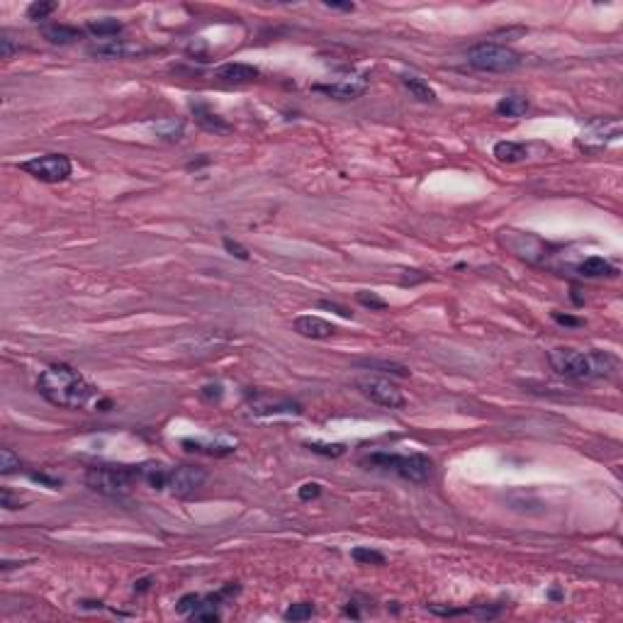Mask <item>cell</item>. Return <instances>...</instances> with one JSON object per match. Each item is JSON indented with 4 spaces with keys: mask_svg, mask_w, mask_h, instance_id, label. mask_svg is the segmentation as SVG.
I'll list each match as a JSON object with an SVG mask.
<instances>
[{
    "mask_svg": "<svg viewBox=\"0 0 623 623\" xmlns=\"http://www.w3.org/2000/svg\"><path fill=\"white\" fill-rule=\"evenodd\" d=\"M312 613H314V606H312L309 601H300V604H292L290 608L285 611V621H307V618H312Z\"/></svg>",
    "mask_w": 623,
    "mask_h": 623,
    "instance_id": "24",
    "label": "cell"
},
{
    "mask_svg": "<svg viewBox=\"0 0 623 623\" xmlns=\"http://www.w3.org/2000/svg\"><path fill=\"white\" fill-rule=\"evenodd\" d=\"M307 448H309L312 453H319V455H326V458H339L346 453V446L343 443H307Z\"/></svg>",
    "mask_w": 623,
    "mask_h": 623,
    "instance_id": "25",
    "label": "cell"
},
{
    "mask_svg": "<svg viewBox=\"0 0 623 623\" xmlns=\"http://www.w3.org/2000/svg\"><path fill=\"white\" fill-rule=\"evenodd\" d=\"M528 156V149L526 144H519V141H499L494 144V159L501 161V163H519Z\"/></svg>",
    "mask_w": 623,
    "mask_h": 623,
    "instance_id": "18",
    "label": "cell"
},
{
    "mask_svg": "<svg viewBox=\"0 0 623 623\" xmlns=\"http://www.w3.org/2000/svg\"><path fill=\"white\" fill-rule=\"evenodd\" d=\"M88 32H90L92 37H97V39H110V37H117V34L122 32V22L120 19H112V17L92 19V22H88Z\"/></svg>",
    "mask_w": 623,
    "mask_h": 623,
    "instance_id": "21",
    "label": "cell"
},
{
    "mask_svg": "<svg viewBox=\"0 0 623 623\" xmlns=\"http://www.w3.org/2000/svg\"><path fill=\"white\" fill-rule=\"evenodd\" d=\"M146 587H149V579H141V582H139V587H134V589H139V592H144Z\"/></svg>",
    "mask_w": 623,
    "mask_h": 623,
    "instance_id": "38",
    "label": "cell"
},
{
    "mask_svg": "<svg viewBox=\"0 0 623 623\" xmlns=\"http://www.w3.org/2000/svg\"><path fill=\"white\" fill-rule=\"evenodd\" d=\"M185 451L193 453H209V455H224V453H232L234 446H219V443H202V441H193V438H185L183 441Z\"/></svg>",
    "mask_w": 623,
    "mask_h": 623,
    "instance_id": "22",
    "label": "cell"
},
{
    "mask_svg": "<svg viewBox=\"0 0 623 623\" xmlns=\"http://www.w3.org/2000/svg\"><path fill=\"white\" fill-rule=\"evenodd\" d=\"M42 37L47 39L49 44H58V47H66V44H73L83 37V29L71 27V24H44L42 27Z\"/></svg>",
    "mask_w": 623,
    "mask_h": 623,
    "instance_id": "14",
    "label": "cell"
},
{
    "mask_svg": "<svg viewBox=\"0 0 623 623\" xmlns=\"http://www.w3.org/2000/svg\"><path fill=\"white\" fill-rule=\"evenodd\" d=\"M129 51H131L129 44H124V39H115V37L97 39V42H92L88 47V54H92L97 58H124Z\"/></svg>",
    "mask_w": 623,
    "mask_h": 623,
    "instance_id": "13",
    "label": "cell"
},
{
    "mask_svg": "<svg viewBox=\"0 0 623 623\" xmlns=\"http://www.w3.org/2000/svg\"><path fill=\"white\" fill-rule=\"evenodd\" d=\"M319 307H321V309H329V312H336V314H339V316H343V319H348V316H350V312H348V309H346V307L336 305V302H329V300H321V302H319Z\"/></svg>",
    "mask_w": 623,
    "mask_h": 623,
    "instance_id": "34",
    "label": "cell"
},
{
    "mask_svg": "<svg viewBox=\"0 0 623 623\" xmlns=\"http://www.w3.org/2000/svg\"><path fill=\"white\" fill-rule=\"evenodd\" d=\"M365 465L380 467V470L394 472L409 482H428L433 475V460L423 453H412V455H399V453H373L365 458Z\"/></svg>",
    "mask_w": 623,
    "mask_h": 623,
    "instance_id": "4",
    "label": "cell"
},
{
    "mask_svg": "<svg viewBox=\"0 0 623 623\" xmlns=\"http://www.w3.org/2000/svg\"><path fill=\"white\" fill-rule=\"evenodd\" d=\"M528 112V100L524 95H504L496 102V115L501 117H524Z\"/></svg>",
    "mask_w": 623,
    "mask_h": 623,
    "instance_id": "19",
    "label": "cell"
},
{
    "mask_svg": "<svg viewBox=\"0 0 623 623\" xmlns=\"http://www.w3.org/2000/svg\"><path fill=\"white\" fill-rule=\"evenodd\" d=\"M548 360L558 375L567 380H606L613 378L621 368L618 358L608 350H574V348H553Z\"/></svg>",
    "mask_w": 623,
    "mask_h": 623,
    "instance_id": "2",
    "label": "cell"
},
{
    "mask_svg": "<svg viewBox=\"0 0 623 623\" xmlns=\"http://www.w3.org/2000/svg\"><path fill=\"white\" fill-rule=\"evenodd\" d=\"M19 168L32 175V178L42 180V183H61V180H66L71 175L73 165L66 154H44L34 156L29 161H22Z\"/></svg>",
    "mask_w": 623,
    "mask_h": 623,
    "instance_id": "6",
    "label": "cell"
},
{
    "mask_svg": "<svg viewBox=\"0 0 623 623\" xmlns=\"http://www.w3.org/2000/svg\"><path fill=\"white\" fill-rule=\"evenodd\" d=\"M326 8H331V10H343V13H353L355 10V5L353 3H334V0H326Z\"/></svg>",
    "mask_w": 623,
    "mask_h": 623,
    "instance_id": "36",
    "label": "cell"
},
{
    "mask_svg": "<svg viewBox=\"0 0 623 623\" xmlns=\"http://www.w3.org/2000/svg\"><path fill=\"white\" fill-rule=\"evenodd\" d=\"M319 494H321V485H316V482H307V485L300 487V499L302 501L316 499Z\"/></svg>",
    "mask_w": 623,
    "mask_h": 623,
    "instance_id": "32",
    "label": "cell"
},
{
    "mask_svg": "<svg viewBox=\"0 0 623 623\" xmlns=\"http://www.w3.org/2000/svg\"><path fill=\"white\" fill-rule=\"evenodd\" d=\"M365 88H368V76H353V73H348V76L336 78L331 83H316L314 90L324 92L329 97H336V100H355V97L363 95Z\"/></svg>",
    "mask_w": 623,
    "mask_h": 623,
    "instance_id": "10",
    "label": "cell"
},
{
    "mask_svg": "<svg viewBox=\"0 0 623 623\" xmlns=\"http://www.w3.org/2000/svg\"><path fill=\"white\" fill-rule=\"evenodd\" d=\"M37 389L49 404L61 409H86L90 404H97L100 397L95 385H90L76 368L66 363H54L42 370Z\"/></svg>",
    "mask_w": 623,
    "mask_h": 623,
    "instance_id": "1",
    "label": "cell"
},
{
    "mask_svg": "<svg viewBox=\"0 0 623 623\" xmlns=\"http://www.w3.org/2000/svg\"><path fill=\"white\" fill-rule=\"evenodd\" d=\"M193 112H195V120H197V124L202 127V129H207V131H229L227 122H224L219 115H214V112H209L204 105H193Z\"/></svg>",
    "mask_w": 623,
    "mask_h": 623,
    "instance_id": "20",
    "label": "cell"
},
{
    "mask_svg": "<svg viewBox=\"0 0 623 623\" xmlns=\"http://www.w3.org/2000/svg\"><path fill=\"white\" fill-rule=\"evenodd\" d=\"M200 601H202V597H197V594H185V597L180 599L178 606H175V608H178L180 613H193L195 608L200 606Z\"/></svg>",
    "mask_w": 623,
    "mask_h": 623,
    "instance_id": "30",
    "label": "cell"
},
{
    "mask_svg": "<svg viewBox=\"0 0 623 623\" xmlns=\"http://www.w3.org/2000/svg\"><path fill=\"white\" fill-rule=\"evenodd\" d=\"M156 131H159L163 139H180L183 136V122H175V120H165L156 124Z\"/></svg>",
    "mask_w": 623,
    "mask_h": 623,
    "instance_id": "27",
    "label": "cell"
},
{
    "mask_svg": "<svg viewBox=\"0 0 623 623\" xmlns=\"http://www.w3.org/2000/svg\"><path fill=\"white\" fill-rule=\"evenodd\" d=\"M579 275L584 277H604V275H616V268L601 256H587L582 263L577 266Z\"/></svg>",
    "mask_w": 623,
    "mask_h": 623,
    "instance_id": "17",
    "label": "cell"
},
{
    "mask_svg": "<svg viewBox=\"0 0 623 623\" xmlns=\"http://www.w3.org/2000/svg\"><path fill=\"white\" fill-rule=\"evenodd\" d=\"M207 480V472L197 465H178L173 470H168V482H165V490L175 496H188L193 494L195 490L204 485Z\"/></svg>",
    "mask_w": 623,
    "mask_h": 623,
    "instance_id": "8",
    "label": "cell"
},
{
    "mask_svg": "<svg viewBox=\"0 0 623 623\" xmlns=\"http://www.w3.org/2000/svg\"><path fill=\"white\" fill-rule=\"evenodd\" d=\"M19 467H22L19 458L15 455L10 448H3V451H0V472H3V475H10V472H17Z\"/></svg>",
    "mask_w": 623,
    "mask_h": 623,
    "instance_id": "28",
    "label": "cell"
},
{
    "mask_svg": "<svg viewBox=\"0 0 623 623\" xmlns=\"http://www.w3.org/2000/svg\"><path fill=\"white\" fill-rule=\"evenodd\" d=\"M355 300H358L363 307H370V309H385V307H387V302H385L382 297H378L375 292H368V290H360L358 295H355Z\"/></svg>",
    "mask_w": 623,
    "mask_h": 623,
    "instance_id": "29",
    "label": "cell"
},
{
    "mask_svg": "<svg viewBox=\"0 0 623 623\" xmlns=\"http://www.w3.org/2000/svg\"><path fill=\"white\" fill-rule=\"evenodd\" d=\"M350 558L358 565H385V555L373 548H365V545H358V548L350 550Z\"/></svg>",
    "mask_w": 623,
    "mask_h": 623,
    "instance_id": "23",
    "label": "cell"
},
{
    "mask_svg": "<svg viewBox=\"0 0 623 623\" xmlns=\"http://www.w3.org/2000/svg\"><path fill=\"white\" fill-rule=\"evenodd\" d=\"M355 387H358L360 392L370 399V402L380 404V407L402 409L404 402H407L404 394H402V389H399L394 382H389V380H385V378H370V375H365V378L355 380Z\"/></svg>",
    "mask_w": 623,
    "mask_h": 623,
    "instance_id": "7",
    "label": "cell"
},
{
    "mask_svg": "<svg viewBox=\"0 0 623 623\" xmlns=\"http://www.w3.org/2000/svg\"><path fill=\"white\" fill-rule=\"evenodd\" d=\"M141 482L139 465H92L86 470V485L105 496H122Z\"/></svg>",
    "mask_w": 623,
    "mask_h": 623,
    "instance_id": "3",
    "label": "cell"
},
{
    "mask_svg": "<svg viewBox=\"0 0 623 623\" xmlns=\"http://www.w3.org/2000/svg\"><path fill=\"white\" fill-rule=\"evenodd\" d=\"M621 136V122L618 120H594L579 136V146L584 149H601V146L618 141Z\"/></svg>",
    "mask_w": 623,
    "mask_h": 623,
    "instance_id": "9",
    "label": "cell"
},
{
    "mask_svg": "<svg viewBox=\"0 0 623 623\" xmlns=\"http://www.w3.org/2000/svg\"><path fill=\"white\" fill-rule=\"evenodd\" d=\"M17 49H19V44L15 42L10 34H3V37H0V54H3V58H10Z\"/></svg>",
    "mask_w": 623,
    "mask_h": 623,
    "instance_id": "31",
    "label": "cell"
},
{
    "mask_svg": "<svg viewBox=\"0 0 623 623\" xmlns=\"http://www.w3.org/2000/svg\"><path fill=\"white\" fill-rule=\"evenodd\" d=\"M553 319L563 326H582L584 321L577 319V316H569V314H560V312H553Z\"/></svg>",
    "mask_w": 623,
    "mask_h": 623,
    "instance_id": "35",
    "label": "cell"
},
{
    "mask_svg": "<svg viewBox=\"0 0 623 623\" xmlns=\"http://www.w3.org/2000/svg\"><path fill=\"white\" fill-rule=\"evenodd\" d=\"M56 8H58V3H44V0H39V3H32L27 8V17L34 19V22H39V19H47Z\"/></svg>",
    "mask_w": 623,
    "mask_h": 623,
    "instance_id": "26",
    "label": "cell"
},
{
    "mask_svg": "<svg viewBox=\"0 0 623 623\" xmlns=\"http://www.w3.org/2000/svg\"><path fill=\"white\" fill-rule=\"evenodd\" d=\"M224 248H227V251H229V253H232V256L241 258V261H248V251H246V248H243V246H241V243L232 241V238H224Z\"/></svg>",
    "mask_w": 623,
    "mask_h": 623,
    "instance_id": "33",
    "label": "cell"
},
{
    "mask_svg": "<svg viewBox=\"0 0 623 623\" xmlns=\"http://www.w3.org/2000/svg\"><path fill=\"white\" fill-rule=\"evenodd\" d=\"M402 83H404V88H407V90L416 97V100L436 102V90H433V88L428 86V81H423L421 76H416V73H404Z\"/></svg>",
    "mask_w": 623,
    "mask_h": 623,
    "instance_id": "16",
    "label": "cell"
},
{
    "mask_svg": "<svg viewBox=\"0 0 623 623\" xmlns=\"http://www.w3.org/2000/svg\"><path fill=\"white\" fill-rule=\"evenodd\" d=\"M32 480L44 482V485H49V487H58V485H61V480H54V477H47V475H42V472H32Z\"/></svg>",
    "mask_w": 623,
    "mask_h": 623,
    "instance_id": "37",
    "label": "cell"
},
{
    "mask_svg": "<svg viewBox=\"0 0 623 623\" xmlns=\"http://www.w3.org/2000/svg\"><path fill=\"white\" fill-rule=\"evenodd\" d=\"M261 76L256 66L251 63H224V66L214 68V78L222 83H234V86H241V83H251Z\"/></svg>",
    "mask_w": 623,
    "mask_h": 623,
    "instance_id": "11",
    "label": "cell"
},
{
    "mask_svg": "<svg viewBox=\"0 0 623 623\" xmlns=\"http://www.w3.org/2000/svg\"><path fill=\"white\" fill-rule=\"evenodd\" d=\"M251 412L256 416H270V414H300V404L287 402V399H280V402H270V399H258V402L251 404Z\"/></svg>",
    "mask_w": 623,
    "mask_h": 623,
    "instance_id": "15",
    "label": "cell"
},
{
    "mask_svg": "<svg viewBox=\"0 0 623 623\" xmlns=\"http://www.w3.org/2000/svg\"><path fill=\"white\" fill-rule=\"evenodd\" d=\"M295 331L300 336H305V339H329V336L336 334V326L329 324V321H324L321 316H312V314H305V316H297L295 319Z\"/></svg>",
    "mask_w": 623,
    "mask_h": 623,
    "instance_id": "12",
    "label": "cell"
},
{
    "mask_svg": "<svg viewBox=\"0 0 623 623\" xmlns=\"http://www.w3.org/2000/svg\"><path fill=\"white\" fill-rule=\"evenodd\" d=\"M467 63L477 71L487 73H509L521 66V56L514 49L496 42H482L467 51Z\"/></svg>",
    "mask_w": 623,
    "mask_h": 623,
    "instance_id": "5",
    "label": "cell"
}]
</instances>
